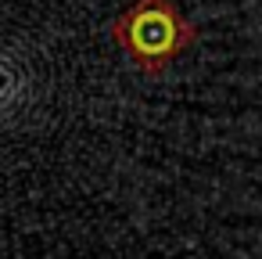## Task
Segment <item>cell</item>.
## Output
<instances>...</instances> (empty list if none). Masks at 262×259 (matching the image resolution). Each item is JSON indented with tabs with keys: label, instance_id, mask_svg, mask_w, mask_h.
Instances as JSON below:
<instances>
[{
	"label": "cell",
	"instance_id": "cell-1",
	"mask_svg": "<svg viewBox=\"0 0 262 259\" xmlns=\"http://www.w3.org/2000/svg\"><path fill=\"white\" fill-rule=\"evenodd\" d=\"M115 36L129 47V54L140 69L155 72L187 47L190 26L180 18V11L169 0H140L115 26Z\"/></svg>",
	"mask_w": 262,
	"mask_h": 259
}]
</instances>
